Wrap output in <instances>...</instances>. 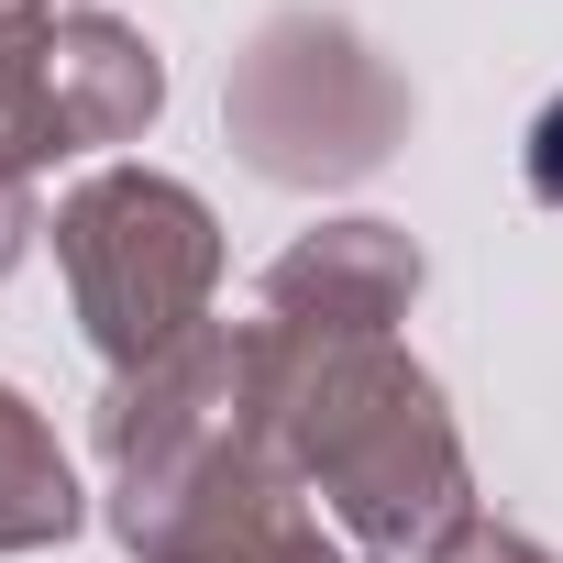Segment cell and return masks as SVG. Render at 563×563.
<instances>
[{"mask_svg":"<svg viewBox=\"0 0 563 563\" xmlns=\"http://www.w3.org/2000/svg\"><path fill=\"white\" fill-rule=\"evenodd\" d=\"M519 166H530V199H552L563 210V100L530 122V144H519Z\"/></svg>","mask_w":563,"mask_h":563,"instance_id":"10","label":"cell"},{"mask_svg":"<svg viewBox=\"0 0 563 563\" xmlns=\"http://www.w3.org/2000/svg\"><path fill=\"white\" fill-rule=\"evenodd\" d=\"M56 265H67L78 332L111 354V376H133L210 321L221 221L199 188H177L155 166H100L56 199Z\"/></svg>","mask_w":563,"mask_h":563,"instance_id":"2","label":"cell"},{"mask_svg":"<svg viewBox=\"0 0 563 563\" xmlns=\"http://www.w3.org/2000/svg\"><path fill=\"white\" fill-rule=\"evenodd\" d=\"M45 100H56L67 155H100V144H133L166 111V67H155V45L133 23L56 12V34H45Z\"/></svg>","mask_w":563,"mask_h":563,"instance_id":"7","label":"cell"},{"mask_svg":"<svg viewBox=\"0 0 563 563\" xmlns=\"http://www.w3.org/2000/svg\"><path fill=\"white\" fill-rule=\"evenodd\" d=\"M431 563H552V552H541L530 530H508V519H486V508H475V519H453V530L431 541Z\"/></svg>","mask_w":563,"mask_h":563,"instance_id":"9","label":"cell"},{"mask_svg":"<svg viewBox=\"0 0 563 563\" xmlns=\"http://www.w3.org/2000/svg\"><path fill=\"white\" fill-rule=\"evenodd\" d=\"M34 232H45V221H34V177H0V276L34 254Z\"/></svg>","mask_w":563,"mask_h":563,"instance_id":"11","label":"cell"},{"mask_svg":"<svg viewBox=\"0 0 563 563\" xmlns=\"http://www.w3.org/2000/svg\"><path fill=\"white\" fill-rule=\"evenodd\" d=\"M254 431H265L254 420V332H232V321H199L177 354L111 376V398H100V464H111V486L188 475V464H210V453H232Z\"/></svg>","mask_w":563,"mask_h":563,"instance_id":"5","label":"cell"},{"mask_svg":"<svg viewBox=\"0 0 563 563\" xmlns=\"http://www.w3.org/2000/svg\"><path fill=\"white\" fill-rule=\"evenodd\" d=\"M310 563H343V552H332V541H321V552H310Z\"/></svg>","mask_w":563,"mask_h":563,"instance_id":"12","label":"cell"},{"mask_svg":"<svg viewBox=\"0 0 563 563\" xmlns=\"http://www.w3.org/2000/svg\"><path fill=\"white\" fill-rule=\"evenodd\" d=\"M111 530L133 563H310L321 552V519H310V486L288 475L265 431L188 464V475H155V486H111Z\"/></svg>","mask_w":563,"mask_h":563,"instance_id":"4","label":"cell"},{"mask_svg":"<svg viewBox=\"0 0 563 563\" xmlns=\"http://www.w3.org/2000/svg\"><path fill=\"white\" fill-rule=\"evenodd\" d=\"M221 122H232V144H243L254 177H276V188H343V177H376L409 144V78L343 12H310V0H299V12L254 23V45L232 56Z\"/></svg>","mask_w":563,"mask_h":563,"instance_id":"3","label":"cell"},{"mask_svg":"<svg viewBox=\"0 0 563 563\" xmlns=\"http://www.w3.org/2000/svg\"><path fill=\"white\" fill-rule=\"evenodd\" d=\"M254 420L365 552H431L453 519H475L464 431L387 332L254 321Z\"/></svg>","mask_w":563,"mask_h":563,"instance_id":"1","label":"cell"},{"mask_svg":"<svg viewBox=\"0 0 563 563\" xmlns=\"http://www.w3.org/2000/svg\"><path fill=\"white\" fill-rule=\"evenodd\" d=\"M420 299V243L398 221H321L265 265V321L299 332H398Z\"/></svg>","mask_w":563,"mask_h":563,"instance_id":"6","label":"cell"},{"mask_svg":"<svg viewBox=\"0 0 563 563\" xmlns=\"http://www.w3.org/2000/svg\"><path fill=\"white\" fill-rule=\"evenodd\" d=\"M78 519H89V497H78V475H67L45 409H34L23 387H0V552H45V541H67Z\"/></svg>","mask_w":563,"mask_h":563,"instance_id":"8","label":"cell"}]
</instances>
